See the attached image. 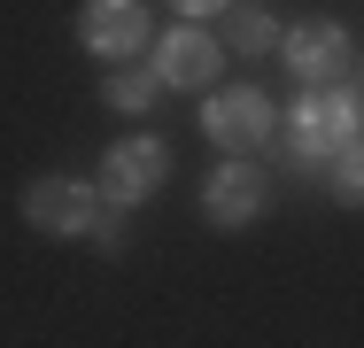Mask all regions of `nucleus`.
I'll return each instance as SVG.
<instances>
[{"label": "nucleus", "instance_id": "1", "mask_svg": "<svg viewBox=\"0 0 364 348\" xmlns=\"http://www.w3.org/2000/svg\"><path fill=\"white\" fill-rule=\"evenodd\" d=\"M357 124H364V109H357L349 85H333V93H302L294 116L279 124V147H287V163H302V170H326L341 147H357Z\"/></svg>", "mask_w": 364, "mask_h": 348}, {"label": "nucleus", "instance_id": "2", "mask_svg": "<svg viewBox=\"0 0 364 348\" xmlns=\"http://www.w3.org/2000/svg\"><path fill=\"white\" fill-rule=\"evenodd\" d=\"M279 55H287V70L302 77V93H333V85L357 77V39H349L341 23H326V16L302 23V31H287Z\"/></svg>", "mask_w": 364, "mask_h": 348}, {"label": "nucleus", "instance_id": "3", "mask_svg": "<svg viewBox=\"0 0 364 348\" xmlns=\"http://www.w3.org/2000/svg\"><path fill=\"white\" fill-rule=\"evenodd\" d=\"M202 132L218 139L232 163H248L264 139L279 132V116H272V101H264L256 85H225V93H210V101H202Z\"/></svg>", "mask_w": 364, "mask_h": 348}, {"label": "nucleus", "instance_id": "4", "mask_svg": "<svg viewBox=\"0 0 364 348\" xmlns=\"http://www.w3.org/2000/svg\"><path fill=\"white\" fill-rule=\"evenodd\" d=\"M163 170H171V147H163V139H117V147L101 155V202L109 209L147 202V194L163 186Z\"/></svg>", "mask_w": 364, "mask_h": 348}, {"label": "nucleus", "instance_id": "5", "mask_svg": "<svg viewBox=\"0 0 364 348\" xmlns=\"http://www.w3.org/2000/svg\"><path fill=\"white\" fill-rule=\"evenodd\" d=\"M77 39H85L101 62H132L147 47V8L140 0H85V8H77Z\"/></svg>", "mask_w": 364, "mask_h": 348}, {"label": "nucleus", "instance_id": "6", "mask_svg": "<svg viewBox=\"0 0 364 348\" xmlns=\"http://www.w3.org/2000/svg\"><path fill=\"white\" fill-rule=\"evenodd\" d=\"M93 217H101V194H93V186H77V178H39V186L23 194V224L55 232V240L93 232Z\"/></svg>", "mask_w": 364, "mask_h": 348}, {"label": "nucleus", "instance_id": "7", "mask_svg": "<svg viewBox=\"0 0 364 348\" xmlns=\"http://www.w3.org/2000/svg\"><path fill=\"white\" fill-rule=\"evenodd\" d=\"M218 62H225V39H210L202 23H171L155 39V77L163 85H210Z\"/></svg>", "mask_w": 364, "mask_h": 348}, {"label": "nucleus", "instance_id": "8", "mask_svg": "<svg viewBox=\"0 0 364 348\" xmlns=\"http://www.w3.org/2000/svg\"><path fill=\"white\" fill-rule=\"evenodd\" d=\"M202 217L225 224V232L256 224V217H264V170H256V163H218L210 186H202Z\"/></svg>", "mask_w": 364, "mask_h": 348}, {"label": "nucleus", "instance_id": "9", "mask_svg": "<svg viewBox=\"0 0 364 348\" xmlns=\"http://www.w3.org/2000/svg\"><path fill=\"white\" fill-rule=\"evenodd\" d=\"M155 85H163L155 70H140V62H117V70H109V85H101V101L132 116V109H147V101H155Z\"/></svg>", "mask_w": 364, "mask_h": 348}, {"label": "nucleus", "instance_id": "10", "mask_svg": "<svg viewBox=\"0 0 364 348\" xmlns=\"http://www.w3.org/2000/svg\"><path fill=\"white\" fill-rule=\"evenodd\" d=\"M326 186H333V202L364 209V139H357V147H341V155L326 163Z\"/></svg>", "mask_w": 364, "mask_h": 348}, {"label": "nucleus", "instance_id": "11", "mask_svg": "<svg viewBox=\"0 0 364 348\" xmlns=\"http://www.w3.org/2000/svg\"><path fill=\"white\" fill-rule=\"evenodd\" d=\"M232 47H240V55H272V47H279V23H272L264 8H240V16H232Z\"/></svg>", "mask_w": 364, "mask_h": 348}, {"label": "nucleus", "instance_id": "12", "mask_svg": "<svg viewBox=\"0 0 364 348\" xmlns=\"http://www.w3.org/2000/svg\"><path fill=\"white\" fill-rule=\"evenodd\" d=\"M85 240H93L101 256H124V240H132V232H124V209L101 202V217H93V232H85Z\"/></svg>", "mask_w": 364, "mask_h": 348}, {"label": "nucleus", "instance_id": "13", "mask_svg": "<svg viewBox=\"0 0 364 348\" xmlns=\"http://www.w3.org/2000/svg\"><path fill=\"white\" fill-rule=\"evenodd\" d=\"M178 8V23H194V16H218V8H232V0H171Z\"/></svg>", "mask_w": 364, "mask_h": 348}]
</instances>
